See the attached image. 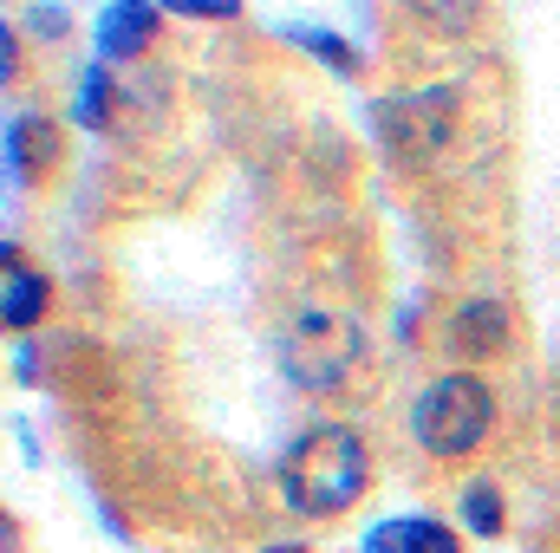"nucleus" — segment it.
Listing matches in <instances>:
<instances>
[{"mask_svg":"<svg viewBox=\"0 0 560 553\" xmlns=\"http://www.w3.org/2000/svg\"><path fill=\"white\" fill-rule=\"evenodd\" d=\"M359 352H365V332L346 313H300L280 332V365L300 391H339L352 378Z\"/></svg>","mask_w":560,"mask_h":553,"instance_id":"nucleus-2","label":"nucleus"},{"mask_svg":"<svg viewBox=\"0 0 560 553\" xmlns=\"http://www.w3.org/2000/svg\"><path fill=\"white\" fill-rule=\"evenodd\" d=\"M39 313H46V280L7 248V268H0V319L20 332V326H33Z\"/></svg>","mask_w":560,"mask_h":553,"instance_id":"nucleus-6","label":"nucleus"},{"mask_svg":"<svg viewBox=\"0 0 560 553\" xmlns=\"http://www.w3.org/2000/svg\"><path fill=\"white\" fill-rule=\"evenodd\" d=\"M495 423V398L482 378H436L423 385L418 411H411V430L430 456H469Z\"/></svg>","mask_w":560,"mask_h":553,"instance_id":"nucleus-3","label":"nucleus"},{"mask_svg":"<svg viewBox=\"0 0 560 553\" xmlns=\"http://www.w3.org/2000/svg\"><path fill=\"white\" fill-rule=\"evenodd\" d=\"M150 33H156L150 0H112V7H105V26H98V59H105V66H112V59H131L138 46H150Z\"/></svg>","mask_w":560,"mask_h":553,"instance_id":"nucleus-5","label":"nucleus"},{"mask_svg":"<svg viewBox=\"0 0 560 553\" xmlns=\"http://www.w3.org/2000/svg\"><path fill=\"white\" fill-rule=\"evenodd\" d=\"M502 332H509V313L489 306V299H476V306L456 313V345H463L469 358H489V352L502 345Z\"/></svg>","mask_w":560,"mask_h":553,"instance_id":"nucleus-7","label":"nucleus"},{"mask_svg":"<svg viewBox=\"0 0 560 553\" xmlns=\"http://www.w3.org/2000/svg\"><path fill=\"white\" fill-rule=\"evenodd\" d=\"M13 66H20V46H13V26L0 33V79H13Z\"/></svg>","mask_w":560,"mask_h":553,"instance_id":"nucleus-14","label":"nucleus"},{"mask_svg":"<svg viewBox=\"0 0 560 553\" xmlns=\"http://www.w3.org/2000/svg\"><path fill=\"white\" fill-rule=\"evenodd\" d=\"M372 553H456V541L436 521H392V528H378Z\"/></svg>","mask_w":560,"mask_h":553,"instance_id":"nucleus-9","label":"nucleus"},{"mask_svg":"<svg viewBox=\"0 0 560 553\" xmlns=\"http://www.w3.org/2000/svg\"><path fill=\"white\" fill-rule=\"evenodd\" d=\"M463 521H469L476 534H495V528H502V502H495V489H469V495H463Z\"/></svg>","mask_w":560,"mask_h":553,"instance_id":"nucleus-11","label":"nucleus"},{"mask_svg":"<svg viewBox=\"0 0 560 553\" xmlns=\"http://www.w3.org/2000/svg\"><path fill=\"white\" fill-rule=\"evenodd\" d=\"M7 150H13V169H20V176H39V169L59 156V138H52V125H39V118H20V125L7 131Z\"/></svg>","mask_w":560,"mask_h":553,"instance_id":"nucleus-8","label":"nucleus"},{"mask_svg":"<svg viewBox=\"0 0 560 553\" xmlns=\"http://www.w3.org/2000/svg\"><path fill=\"white\" fill-rule=\"evenodd\" d=\"M378 131H385V143H392L405 163H423L436 143L450 138V92L385 98V105H378Z\"/></svg>","mask_w":560,"mask_h":553,"instance_id":"nucleus-4","label":"nucleus"},{"mask_svg":"<svg viewBox=\"0 0 560 553\" xmlns=\"http://www.w3.org/2000/svg\"><path fill=\"white\" fill-rule=\"evenodd\" d=\"M170 7H183V13H196V20H229V13H242V0H170Z\"/></svg>","mask_w":560,"mask_h":553,"instance_id":"nucleus-13","label":"nucleus"},{"mask_svg":"<svg viewBox=\"0 0 560 553\" xmlns=\"http://www.w3.org/2000/svg\"><path fill=\"white\" fill-rule=\"evenodd\" d=\"M105 105H112V66L98 59V66L85 72V85H79V105H72V111H79V125H92V131H98V125H105Z\"/></svg>","mask_w":560,"mask_h":553,"instance_id":"nucleus-10","label":"nucleus"},{"mask_svg":"<svg viewBox=\"0 0 560 553\" xmlns=\"http://www.w3.org/2000/svg\"><path fill=\"white\" fill-rule=\"evenodd\" d=\"M287 39H300V46H313V52H326L332 66H352V46H346V39H332V33H313V26H293Z\"/></svg>","mask_w":560,"mask_h":553,"instance_id":"nucleus-12","label":"nucleus"},{"mask_svg":"<svg viewBox=\"0 0 560 553\" xmlns=\"http://www.w3.org/2000/svg\"><path fill=\"white\" fill-rule=\"evenodd\" d=\"M365 475H372L365 443L346 423H326V430L300 436L287 449V462H280V489H287V502L300 515H339V508H352L365 495Z\"/></svg>","mask_w":560,"mask_h":553,"instance_id":"nucleus-1","label":"nucleus"}]
</instances>
